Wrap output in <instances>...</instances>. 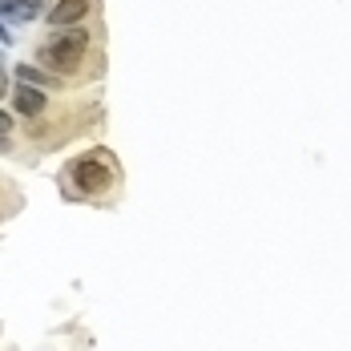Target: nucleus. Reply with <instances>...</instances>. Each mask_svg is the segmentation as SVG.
<instances>
[{
    "label": "nucleus",
    "instance_id": "f257e3e1",
    "mask_svg": "<svg viewBox=\"0 0 351 351\" xmlns=\"http://www.w3.org/2000/svg\"><path fill=\"white\" fill-rule=\"evenodd\" d=\"M57 182H61L65 198L93 202L97 194H106V190H113L121 182V166H117V158L109 149H85V154H77V158L65 162V170H61Z\"/></svg>",
    "mask_w": 351,
    "mask_h": 351
},
{
    "label": "nucleus",
    "instance_id": "1a4fd4ad",
    "mask_svg": "<svg viewBox=\"0 0 351 351\" xmlns=\"http://www.w3.org/2000/svg\"><path fill=\"white\" fill-rule=\"evenodd\" d=\"M8 149H12V141H8L4 134H0V154H8Z\"/></svg>",
    "mask_w": 351,
    "mask_h": 351
},
{
    "label": "nucleus",
    "instance_id": "6e6552de",
    "mask_svg": "<svg viewBox=\"0 0 351 351\" xmlns=\"http://www.w3.org/2000/svg\"><path fill=\"white\" fill-rule=\"evenodd\" d=\"M8 93H12V89H8V69L0 65V97H8Z\"/></svg>",
    "mask_w": 351,
    "mask_h": 351
},
{
    "label": "nucleus",
    "instance_id": "39448f33",
    "mask_svg": "<svg viewBox=\"0 0 351 351\" xmlns=\"http://www.w3.org/2000/svg\"><path fill=\"white\" fill-rule=\"evenodd\" d=\"M45 12H49V0H0V16L21 21V25H29L36 16H45Z\"/></svg>",
    "mask_w": 351,
    "mask_h": 351
},
{
    "label": "nucleus",
    "instance_id": "7ed1b4c3",
    "mask_svg": "<svg viewBox=\"0 0 351 351\" xmlns=\"http://www.w3.org/2000/svg\"><path fill=\"white\" fill-rule=\"evenodd\" d=\"M89 12H93V0H53V8L45 12V25L49 29H73Z\"/></svg>",
    "mask_w": 351,
    "mask_h": 351
},
{
    "label": "nucleus",
    "instance_id": "0eeeda50",
    "mask_svg": "<svg viewBox=\"0 0 351 351\" xmlns=\"http://www.w3.org/2000/svg\"><path fill=\"white\" fill-rule=\"evenodd\" d=\"M0 134H4V138L12 134V113H8V109H0Z\"/></svg>",
    "mask_w": 351,
    "mask_h": 351
},
{
    "label": "nucleus",
    "instance_id": "f03ea898",
    "mask_svg": "<svg viewBox=\"0 0 351 351\" xmlns=\"http://www.w3.org/2000/svg\"><path fill=\"white\" fill-rule=\"evenodd\" d=\"M89 45H93V33L85 25H73V29H49V36L36 45V65L49 69L53 77L69 81L77 69H85L89 61Z\"/></svg>",
    "mask_w": 351,
    "mask_h": 351
},
{
    "label": "nucleus",
    "instance_id": "423d86ee",
    "mask_svg": "<svg viewBox=\"0 0 351 351\" xmlns=\"http://www.w3.org/2000/svg\"><path fill=\"white\" fill-rule=\"evenodd\" d=\"M12 77H16L21 85H36V89H45V93H49V89H65V85H69V81L53 77V73L40 69V65H29V61H25V65H16V69H12Z\"/></svg>",
    "mask_w": 351,
    "mask_h": 351
},
{
    "label": "nucleus",
    "instance_id": "20e7f679",
    "mask_svg": "<svg viewBox=\"0 0 351 351\" xmlns=\"http://www.w3.org/2000/svg\"><path fill=\"white\" fill-rule=\"evenodd\" d=\"M8 97H12V109H16L21 117H29V121H36V117L49 109V93L36 89V85H21V81H16V89H12Z\"/></svg>",
    "mask_w": 351,
    "mask_h": 351
}]
</instances>
